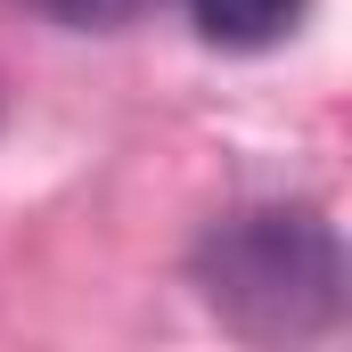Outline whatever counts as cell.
Returning <instances> with one entry per match:
<instances>
[{
  "label": "cell",
  "instance_id": "1",
  "mask_svg": "<svg viewBox=\"0 0 352 352\" xmlns=\"http://www.w3.org/2000/svg\"><path fill=\"white\" fill-rule=\"evenodd\" d=\"M197 287L238 336H311L344 311L336 230L303 205H246L205 230Z\"/></svg>",
  "mask_w": 352,
  "mask_h": 352
},
{
  "label": "cell",
  "instance_id": "2",
  "mask_svg": "<svg viewBox=\"0 0 352 352\" xmlns=\"http://www.w3.org/2000/svg\"><path fill=\"white\" fill-rule=\"evenodd\" d=\"M295 8H303V0H188L197 33L221 41V50H270V41L295 25Z\"/></svg>",
  "mask_w": 352,
  "mask_h": 352
},
{
  "label": "cell",
  "instance_id": "3",
  "mask_svg": "<svg viewBox=\"0 0 352 352\" xmlns=\"http://www.w3.org/2000/svg\"><path fill=\"white\" fill-rule=\"evenodd\" d=\"M33 16H50V25H82V33H115V25H131V16H148L156 0H25Z\"/></svg>",
  "mask_w": 352,
  "mask_h": 352
}]
</instances>
